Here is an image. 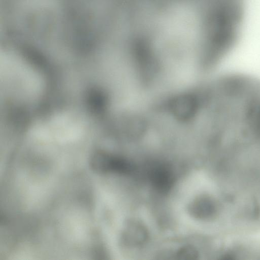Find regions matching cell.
<instances>
[{"label":"cell","instance_id":"obj_2","mask_svg":"<svg viewBox=\"0 0 260 260\" xmlns=\"http://www.w3.org/2000/svg\"><path fill=\"white\" fill-rule=\"evenodd\" d=\"M177 255L180 259H192L196 258L198 252L192 247L184 246L179 250Z\"/></svg>","mask_w":260,"mask_h":260},{"label":"cell","instance_id":"obj_1","mask_svg":"<svg viewBox=\"0 0 260 260\" xmlns=\"http://www.w3.org/2000/svg\"><path fill=\"white\" fill-rule=\"evenodd\" d=\"M150 179L154 187L159 190H168L173 184V176L169 170L161 166L154 168L150 173Z\"/></svg>","mask_w":260,"mask_h":260}]
</instances>
